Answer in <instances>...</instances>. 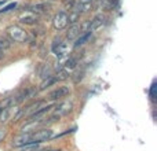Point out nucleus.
Returning a JSON list of instances; mask_svg holds the SVG:
<instances>
[{"instance_id": "nucleus-26", "label": "nucleus", "mask_w": 157, "mask_h": 151, "mask_svg": "<svg viewBox=\"0 0 157 151\" xmlns=\"http://www.w3.org/2000/svg\"><path fill=\"white\" fill-rule=\"evenodd\" d=\"M4 136H6V131L0 128V142H2L3 139H4Z\"/></svg>"}, {"instance_id": "nucleus-28", "label": "nucleus", "mask_w": 157, "mask_h": 151, "mask_svg": "<svg viewBox=\"0 0 157 151\" xmlns=\"http://www.w3.org/2000/svg\"><path fill=\"white\" fill-rule=\"evenodd\" d=\"M2 111H3V109H2V107H0V114H2Z\"/></svg>"}, {"instance_id": "nucleus-16", "label": "nucleus", "mask_w": 157, "mask_h": 151, "mask_svg": "<svg viewBox=\"0 0 157 151\" xmlns=\"http://www.w3.org/2000/svg\"><path fill=\"white\" fill-rule=\"evenodd\" d=\"M76 66H77V61L75 59V58H69V59L65 62V65H63V69L69 72V70H73V69H76Z\"/></svg>"}, {"instance_id": "nucleus-8", "label": "nucleus", "mask_w": 157, "mask_h": 151, "mask_svg": "<svg viewBox=\"0 0 157 151\" xmlns=\"http://www.w3.org/2000/svg\"><path fill=\"white\" fill-rule=\"evenodd\" d=\"M91 8H92V2H90V0H80L77 3V6L75 7V10L78 14H83V13H88Z\"/></svg>"}, {"instance_id": "nucleus-13", "label": "nucleus", "mask_w": 157, "mask_h": 151, "mask_svg": "<svg viewBox=\"0 0 157 151\" xmlns=\"http://www.w3.org/2000/svg\"><path fill=\"white\" fill-rule=\"evenodd\" d=\"M50 7L51 6L47 4V3H40V4H35L30 7V11H33V13H46V11L50 10Z\"/></svg>"}, {"instance_id": "nucleus-4", "label": "nucleus", "mask_w": 157, "mask_h": 151, "mask_svg": "<svg viewBox=\"0 0 157 151\" xmlns=\"http://www.w3.org/2000/svg\"><path fill=\"white\" fill-rule=\"evenodd\" d=\"M18 21L25 25H35L36 22L39 21V17H37V14L33 13V11H24V13L19 14Z\"/></svg>"}, {"instance_id": "nucleus-11", "label": "nucleus", "mask_w": 157, "mask_h": 151, "mask_svg": "<svg viewBox=\"0 0 157 151\" xmlns=\"http://www.w3.org/2000/svg\"><path fill=\"white\" fill-rule=\"evenodd\" d=\"M29 135L30 133H24V135H21V136H17L13 142V146L22 147V146H25V144H29Z\"/></svg>"}, {"instance_id": "nucleus-12", "label": "nucleus", "mask_w": 157, "mask_h": 151, "mask_svg": "<svg viewBox=\"0 0 157 151\" xmlns=\"http://www.w3.org/2000/svg\"><path fill=\"white\" fill-rule=\"evenodd\" d=\"M103 24H105V17L103 15H97L91 21V28H90V30H91V32H95V30L99 29L101 26H103Z\"/></svg>"}, {"instance_id": "nucleus-15", "label": "nucleus", "mask_w": 157, "mask_h": 151, "mask_svg": "<svg viewBox=\"0 0 157 151\" xmlns=\"http://www.w3.org/2000/svg\"><path fill=\"white\" fill-rule=\"evenodd\" d=\"M54 78H55L57 81H63V80H66V78H69V72L65 70V69H61V70L57 72V74L54 76Z\"/></svg>"}, {"instance_id": "nucleus-22", "label": "nucleus", "mask_w": 157, "mask_h": 151, "mask_svg": "<svg viewBox=\"0 0 157 151\" xmlns=\"http://www.w3.org/2000/svg\"><path fill=\"white\" fill-rule=\"evenodd\" d=\"M15 7H17V3H10V4H7L4 8H2V10H0V13H7V11L13 10V8H15Z\"/></svg>"}, {"instance_id": "nucleus-27", "label": "nucleus", "mask_w": 157, "mask_h": 151, "mask_svg": "<svg viewBox=\"0 0 157 151\" xmlns=\"http://www.w3.org/2000/svg\"><path fill=\"white\" fill-rule=\"evenodd\" d=\"M44 151H59V150H57V149H50V150H44Z\"/></svg>"}, {"instance_id": "nucleus-1", "label": "nucleus", "mask_w": 157, "mask_h": 151, "mask_svg": "<svg viewBox=\"0 0 157 151\" xmlns=\"http://www.w3.org/2000/svg\"><path fill=\"white\" fill-rule=\"evenodd\" d=\"M52 138V131L48 128H44V129H37L33 133L29 135V144H39L47 142Z\"/></svg>"}, {"instance_id": "nucleus-20", "label": "nucleus", "mask_w": 157, "mask_h": 151, "mask_svg": "<svg viewBox=\"0 0 157 151\" xmlns=\"http://www.w3.org/2000/svg\"><path fill=\"white\" fill-rule=\"evenodd\" d=\"M90 28H91V21H86L83 25H80V35H81V33L91 32V30H90Z\"/></svg>"}, {"instance_id": "nucleus-24", "label": "nucleus", "mask_w": 157, "mask_h": 151, "mask_svg": "<svg viewBox=\"0 0 157 151\" xmlns=\"http://www.w3.org/2000/svg\"><path fill=\"white\" fill-rule=\"evenodd\" d=\"M75 76H77V77H73V81H75V83H78V81L83 78V72H77Z\"/></svg>"}, {"instance_id": "nucleus-10", "label": "nucleus", "mask_w": 157, "mask_h": 151, "mask_svg": "<svg viewBox=\"0 0 157 151\" xmlns=\"http://www.w3.org/2000/svg\"><path fill=\"white\" fill-rule=\"evenodd\" d=\"M72 103L71 102H63V103H61V105H58L57 107V110H55V113L58 114V116H63V114H68L69 111L72 110Z\"/></svg>"}, {"instance_id": "nucleus-25", "label": "nucleus", "mask_w": 157, "mask_h": 151, "mask_svg": "<svg viewBox=\"0 0 157 151\" xmlns=\"http://www.w3.org/2000/svg\"><path fill=\"white\" fill-rule=\"evenodd\" d=\"M150 98H152L153 100H155V98H156V85L155 84L152 85V89H150Z\"/></svg>"}, {"instance_id": "nucleus-14", "label": "nucleus", "mask_w": 157, "mask_h": 151, "mask_svg": "<svg viewBox=\"0 0 157 151\" xmlns=\"http://www.w3.org/2000/svg\"><path fill=\"white\" fill-rule=\"evenodd\" d=\"M77 21H80V14L76 10H72V13L68 15V24H77Z\"/></svg>"}, {"instance_id": "nucleus-6", "label": "nucleus", "mask_w": 157, "mask_h": 151, "mask_svg": "<svg viewBox=\"0 0 157 151\" xmlns=\"http://www.w3.org/2000/svg\"><path fill=\"white\" fill-rule=\"evenodd\" d=\"M35 89H32V88H26V89H24V91H21V94H18L15 96V99H13V105H17V103H21V102H24V100H26V99H29V98H32V95L35 94Z\"/></svg>"}, {"instance_id": "nucleus-17", "label": "nucleus", "mask_w": 157, "mask_h": 151, "mask_svg": "<svg viewBox=\"0 0 157 151\" xmlns=\"http://www.w3.org/2000/svg\"><path fill=\"white\" fill-rule=\"evenodd\" d=\"M57 83V80H55L52 76H48V77L46 78V80L41 83V85H40V91H43V89H46V88H48L50 85H52V84H55Z\"/></svg>"}, {"instance_id": "nucleus-18", "label": "nucleus", "mask_w": 157, "mask_h": 151, "mask_svg": "<svg viewBox=\"0 0 157 151\" xmlns=\"http://www.w3.org/2000/svg\"><path fill=\"white\" fill-rule=\"evenodd\" d=\"M8 47H10V41L2 39V40H0V59L4 58V50H7Z\"/></svg>"}, {"instance_id": "nucleus-2", "label": "nucleus", "mask_w": 157, "mask_h": 151, "mask_svg": "<svg viewBox=\"0 0 157 151\" xmlns=\"http://www.w3.org/2000/svg\"><path fill=\"white\" fill-rule=\"evenodd\" d=\"M7 35L10 36V39L15 43H24L28 39V33L25 29H22L18 25H11L7 28Z\"/></svg>"}, {"instance_id": "nucleus-5", "label": "nucleus", "mask_w": 157, "mask_h": 151, "mask_svg": "<svg viewBox=\"0 0 157 151\" xmlns=\"http://www.w3.org/2000/svg\"><path fill=\"white\" fill-rule=\"evenodd\" d=\"M69 94H71V88L69 87H58L57 89L50 92L48 98L51 100H58V99H62V98H66Z\"/></svg>"}, {"instance_id": "nucleus-3", "label": "nucleus", "mask_w": 157, "mask_h": 151, "mask_svg": "<svg viewBox=\"0 0 157 151\" xmlns=\"http://www.w3.org/2000/svg\"><path fill=\"white\" fill-rule=\"evenodd\" d=\"M52 26L55 30H63L68 26V14L65 11H59L57 15L54 17V21H52Z\"/></svg>"}, {"instance_id": "nucleus-19", "label": "nucleus", "mask_w": 157, "mask_h": 151, "mask_svg": "<svg viewBox=\"0 0 157 151\" xmlns=\"http://www.w3.org/2000/svg\"><path fill=\"white\" fill-rule=\"evenodd\" d=\"M91 33L92 32H87V33H84L83 36H81L80 39L76 41V44H75V47H80V46H83V44H86V41L88 40L90 37H91Z\"/></svg>"}, {"instance_id": "nucleus-29", "label": "nucleus", "mask_w": 157, "mask_h": 151, "mask_svg": "<svg viewBox=\"0 0 157 151\" xmlns=\"http://www.w3.org/2000/svg\"><path fill=\"white\" fill-rule=\"evenodd\" d=\"M90 2H94V0H90Z\"/></svg>"}, {"instance_id": "nucleus-9", "label": "nucleus", "mask_w": 157, "mask_h": 151, "mask_svg": "<svg viewBox=\"0 0 157 151\" xmlns=\"http://www.w3.org/2000/svg\"><path fill=\"white\" fill-rule=\"evenodd\" d=\"M78 35H80V25L73 24L68 29V32H66V39H68V40H75Z\"/></svg>"}, {"instance_id": "nucleus-21", "label": "nucleus", "mask_w": 157, "mask_h": 151, "mask_svg": "<svg viewBox=\"0 0 157 151\" xmlns=\"http://www.w3.org/2000/svg\"><path fill=\"white\" fill-rule=\"evenodd\" d=\"M37 150V144H25L19 151H36Z\"/></svg>"}, {"instance_id": "nucleus-23", "label": "nucleus", "mask_w": 157, "mask_h": 151, "mask_svg": "<svg viewBox=\"0 0 157 151\" xmlns=\"http://www.w3.org/2000/svg\"><path fill=\"white\" fill-rule=\"evenodd\" d=\"M62 3H63V6H65L66 8H72L73 7V4H75V0H62Z\"/></svg>"}, {"instance_id": "nucleus-7", "label": "nucleus", "mask_w": 157, "mask_h": 151, "mask_svg": "<svg viewBox=\"0 0 157 151\" xmlns=\"http://www.w3.org/2000/svg\"><path fill=\"white\" fill-rule=\"evenodd\" d=\"M52 51H54V54L57 55L58 58L63 57V55L68 52V44L63 43V41H58V43H54V46H52Z\"/></svg>"}]
</instances>
